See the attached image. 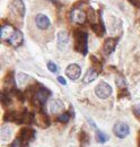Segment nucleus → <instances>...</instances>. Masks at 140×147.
<instances>
[{"mask_svg":"<svg viewBox=\"0 0 140 147\" xmlns=\"http://www.w3.org/2000/svg\"><path fill=\"white\" fill-rule=\"evenodd\" d=\"M35 24L40 30H46L50 26V19L43 14H37L35 16Z\"/></svg>","mask_w":140,"mask_h":147,"instance_id":"6e6552de","label":"nucleus"},{"mask_svg":"<svg viewBox=\"0 0 140 147\" xmlns=\"http://www.w3.org/2000/svg\"><path fill=\"white\" fill-rule=\"evenodd\" d=\"M50 94H51V92L49 90H46L44 87H41L36 92V98H37V101L40 103H45V101L48 100V97L50 96Z\"/></svg>","mask_w":140,"mask_h":147,"instance_id":"4468645a","label":"nucleus"},{"mask_svg":"<svg viewBox=\"0 0 140 147\" xmlns=\"http://www.w3.org/2000/svg\"><path fill=\"white\" fill-rule=\"evenodd\" d=\"M87 18V15L85 11H83L81 9H78V8H75L72 11H71V20L75 22V23H78V24H84L86 22Z\"/></svg>","mask_w":140,"mask_h":147,"instance_id":"0eeeda50","label":"nucleus"},{"mask_svg":"<svg viewBox=\"0 0 140 147\" xmlns=\"http://www.w3.org/2000/svg\"><path fill=\"white\" fill-rule=\"evenodd\" d=\"M11 7H13V10L19 16L23 17L25 15V5H24L23 0H13Z\"/></svg>","mask_w":140,"mask_h":147,"instance_id":"f8f14e48","label":"nucleus"},{"mask_svg":"<svg viewBox=\"0 0 140 147\" xmlns=\"http://www.w3.org/2000/svg\"><path fill=\"white\" fill-rule=\"evenodd\" d=\"M137 112H138V113L140 114V104L138 105V107H137Z\"/></svg>","mask_w":140,"mask_h":147,"instance_id":"a878e982","label":"nucleus"},{"mask_svg":"<svg viewBox=\"0 0 140 147\" xmlns=\"http://www.w3.org/2000/svg\"><path fill=\"white\" fill-rule=\"evenodd\" d=\"M58 80H59L62 85H66V84H67V83H66V80L63 79V77H61V76H59V77H58Z\"/></svg>","mask_w":140,"mask_h":147,"instance_id":"b1692460","label":"nucleus"},{"mask_svg":"<svg viewBox=\"0 0 140 147\" xmlns=\"http://www.w3.org/2000/svg\"><path fill=\"white\" fill-rule=\"evenodd\" d=\"M95 94L97 95V97L105 100V98H107V97L112 94V88H111V86H110L107 83L102 82V83H100V84L96 86V88H95Z\"/></svg>","mask_w":140,"mask_h":147,"instance_id":"7ed1b4c3","label":"nucleus"},{"mask_svg":"<svg viewBox=\"0 0 140 147\" xmlns=\"http://www.w3.org/2000/svg\"><path fill=\"white\" fill-rule=\"evenodd\" d=\"M97 71L95 70V69H89L86 75L84 76V79H83V83H85V84H89V83H92L93 80H95L96 78H97Z\"/></svg>","mask_w":140,"mask_h":147,"instance_id":"2eb2a0df","label":"nucleus"},{"mask_svg":"<svg viewBox=\"0 0 140 147\" xmlns=\"http://www.w3.org/2000/svg\"><path fill=\"white\" fill-rule=\"evenodd\" d=\"M69 34L66 31H61L58 33V48L61 51H65L69 45Z\"/></svg>","mask_w":140,"mask_h":147,"instance_id":"423d86ee","label":"nucleus"},{"mask_svg":"<svg viewBox=\"0 0 140 147\" xmlns=\"http://www.w3.org/2000/svg\"><path fill=\"white\" fill-rule=\"evenodd\" d=\"M94 19H95V11L90 8V9H89V20L93 23V20H94Z\"/></svg>","mask_w":140,"mask_h":147,"instance_id":"5701e85b","label":"nucleus"},{"mask_svg":"<svg viewBox=\"0 0 140 147\" xmlns=\"http://www.w3.org/2000/svg\"><path fill=\"white\" fill-rule=\"evenodd\" d=\"M80 74H81V69L76 63H71L66 69V75L69 77L71 80H77L80 77Z\"/></svg>","mask_w":140,"mask_h":147,"instance_id":"39448f33","label":"nucleus"},{"mask_svg":"<svg viewBox=\"0 0 140 147\" xmlns=\"http://www.w3.org/2000/svg\"><path fill=\"white\" fill-rule=\"evenodd\" d=\"M116 44H118V40L116 38H107L105 41L104 47H103V51H104L105 55H111L114 51Z\"/></svg>","mask_w":140,"mask_h":147,"instance_id":"9b49d317","label":"nucleus"},{"mask_svg":"<svg viewBox=\"0 0 140 147\" xmlns=\"http://www.w3.org/2000/svg\"><path fill=\"white\" fill-rule=\"evenodd\" d=\"M11 134H13V130L9 127H7V126L2 127L1 128V140L8 142L10 139V137H11Z\"/></svg>","mask_w":140,"mask_h":147,"instance_id":"dca6fc26","label":"nucleus"},{"mask_svg":"<svg viewBox=\"0 0 140 147\" xmlns=\"http://www.w3.org/2000/svg\"><path fill=\"white\" fill-rule=\"evenodd\" d=\"M46 66H48V69H49L51 73H57V71L59 70V69H58V66H57L55 63H53L52 61H49Z\"/></svg>","mask_w":140,"mask_h":147,"instance_id":"4be33fe9","label":"nucleus"},{"mask_svg":"<svg viewBox=\"0 0 140 147\" xmlns=\"http://www.w3.org/2000/svg\"><path fill=\"white\" fill-rule=\"evenodd\" d=\"M113 132L118 138H125L130 132V128L124 122H118L113 127Z\"/></svg>","mask_w":140,"mask_h":147,"instance_id":"20e7f679","label":"nucleus"},{"mask_svg":"<svg viewBox=\"0 0 140 147\" xmlns=\"http://www.w3.org/2000/svg\"><path fill=\"white\" fill-rule=\"evenodd\" d=\"M1 103L5 107H7L10 103V96H9V94H7L6 92L1 93Z\"/></svg>","mask_w":140,"mask_h":147,"instance_id":"6ab92c4d","label":"nucleus"},{"mask_svg":"<svg viewBox=\"0 0 140 147\" xmlns=\"http://www.w3.org/2000/svg\"><path fill=\"white\" fill-rule=\"evenodd\" d=\"M14 33H15V30L10 25H3L0 28V37H1V40H8L9 41V38L13 36Z\"/></svg>","mask_w":140,"mask_h":147,"instance_id":"9d476101","label":"nucleus"},{"mask_svg":"<svg viewBox=\"0 0 140 147\" xmlns=\"http://www.w3.org/2000/svg\"><path fill=\"white\" fill-rule=\"evenodd\" d=\"M23 40H24L23 33H22L20 31H15V33L13 34V36L9 38V43H10L14 48H18V47L23 43Z\"/></svg>","mask_w":140,"mask_h":147,"instance_id":"ddd939ff","label":"nucleus"},{"mask_svg":"<svg viewBox=\"0 0 140 147\" xmlns=\"http://www.w3.org/2000/svg\"><path fill=\"white\" fill-rule=\"evenodd\" d=\"M75 37V50L78 51L81 55H86L87 53V38L88 35L86 32L77 30L73 33Z\"/></svg>","mask_w":140,"mask_h":147,"instance_id":"f257e3e1","label":"nucleus"},{"mask_svg":"<svg viewBox=\"0 0 140 147\" xmlns=\"http://www.w3.org/2000/svg\"><path fill=\"white\" fill-rule=\"evenodd\" d=\"M130 1H131L133 5H139L140 3V0H130Z\"/></svg>","mask_w":140,"mask_h":147,"instance_id":"393cba45","label":"nucleus"},{"mask_svg":"<svg viewBox=\"0 0 140 147\" xmlns=\"http://www.w3.org/2000/svg\"><path fill=\"white\" fill-rule=\"evenodd\" d=\"M92 28H93V31H94L98 36H102V35L104 34V26H103V24H101V23H94V24H92Z\"/></svg>","mask_w":140,"mask_h":147,"instance_id":"f3484780","label":"nucleus"},{"mask_svg":"<svg viewBox=\"0 0 140 147\" xmlns=\"http://www.w3.org/2000/svg\"><path fill=\"white\" fill-rule=\"evenodd\" d=\"M69 119H70V114L69 113H62V114H60L59 117H58V120L60 121V122H68L69 121Z\"/></svg>","mask_w":140,"mask_h":147,"instance_id":"aec40b11","label":"nucleus"},{"mask_svg":"<svg viewBox=\"0 0 140 147\" xmlns=\"http://www.w3.org/2000/svg\"><path fill=\"white\" fill-rule=\"evenodd\" d=\"M107 139H108V137H107V135H105L104 132H102V131H100V130L96 131V140H97L98 143L103 144Z\"/></svg>","mask_w":140,"mask_h":147,"instance_id":"a211bd4d","label":"nucleus"},{"mask_svg":"<svg viewBox=\"0 0 140 147\" xmlns=\"http://www.w3.org/2000/svg\"><path fill=\"white\" fill-rule=\"evenodd\" d=\"M34 138V130L31 128H23L19 134H18V138L16 139L19 144L26 145L28 142H31Z\"/></svg>","mask_w":140,"mask_h":147,"instance_id":"f03ea898","label":"nucleus"},{"mask_svg":"<svg viewBox=\"0 0 140 147\" xmlns=\"http://www.w3.org/2000/svg\"><path fill=\"white\" fill-rule=\"evenodd\" d=\"M49 109H50V112L53 113V114H58L60 112L65 110V104L62 101L60 100H52L50 102V105H49Z\"/></svg>","mask_w":140,"mask_h":147,"instance_id":"1a4fd4ad","label":"nucleus"},{"mask_svg":"<svg viewBox=\"0 0 140 147\" xmlns=\"http://www.w3.org/2000/svg\"><path fill=\"white\" fill-rule=\"evenodd\" d=\"M115 83H116V85L119 86V88H125V87H127V83H125V80L123 79L122 77H118V78L115 79Z\"/></svg>","mask_w":140,"mask_h":147,"instance_id":"412c9836","label":"nucleus"}]
</instances>
